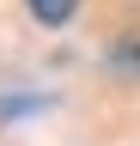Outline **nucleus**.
<instances>
[{
    "mask_svg": "<svg viewBox=\"0 0 140 146\" xmlns=\"http://www.w3.org/2000/svg\"><path fill=\"white\" fill-rule=\"evenodd\" d=\"M25 6H31V18H43V25H67L79 0H25Z\"/></svg>",
    "mask_w": 140,
    "mask_h": 146,
    "instance_id": "1",
    "label": "nucleus"
}]
</instances>
